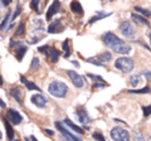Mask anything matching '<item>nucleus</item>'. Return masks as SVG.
Segmentation results:
<instances>
[{"label": "nucleus", "instance_id": "47", "mask_svg": "<svg viewBox=\"0 0 151 141\" xmlns=\"http://www.w3.org/2000/svg\"><path fill=\"white\" fill-rule=\"evenodd\" d=\"M25 141H29V139H26V137H25Z\"/></svg>", "mask_w": 151, "mask_h": 141}, {"label": "nucleus", "instance_id": "22", "mask_svg": "<svg viewBox=\"0 0 151 141\" xmlns=\"http://www.w3.org/2000/svg\"><path fill=\"white\" fill-rule=\"evenodd\" d=\"M111 14H106L103 12H101V10H97V15H94L93 18H91V20H89V24H93L94 21H98L101 19H103V18H107V16H110Z\"/></svg>", "mask_w": 151, "mask_h": 141}, {"label": "nucleus", "instance_id": "43", "mask_svg": "<svg viewBox=\"0 0 151 141\" xmlns=\"http://www.w3.org/2000/svg\"><path fill=\"white\" fill-rule=\"evenodd\" d=\"M72 63H73V64H74L76 67H79V63H78L77 60H72Z\"/></svg>", "mask_w": 151, "mask_h": 141}, {"label": "nucleus", "instance_id": "23", "mask_svg": "<svg viewBox=\"0 0 151 141\" xmlns=\"http://www.w3.org/2000/svg\"><path fill=\"white\" fill-rule=\"evenodd\" d=\"M140 82H141V73H136L130 77V84L132 87H137Z\"/></svg>", "mask_w": 151, "mask_h": 141}, {"label": "nucleus", "instance_id": "11", "mask_svg": "<svg viewBox=\"0 0 151 141\" xmlns=\"http://www.w3.org/2000/svg\"><path fill=\"white\" fill-rule=\"evenodd\" d=\"M131 19L135 21L136 24H138V25H146L147 28H150V23H149V20L146 19V16H144V15H141V14L132 13V14H131Z\"/></svg>", "mask_w": 151, "mask_h": 141}, {"label": "nucleus", "instance_id": "46", "mask_svg": "<svg viewBox=\"0 0 151 141\" xmlns=\"http://www.w3.org/2000/svg\"><path fill=\"white\" fill-rule=\"evenodd\" d=\"M149 40H150V46H151V32L149 33Z\"/></svg>", "mask_w": 151, "mask_h": 141}, {"label": "nucleus", "instance_id": "15", "mask_svg": "<svg viewBox=\"0 0 151 141\" xmlns=\"http://www.w3.org/2000/svg\"><path fill=\"white\" fill-rule=\"evenodd\" d=\"M3 121H4L5 130H7V137H8V141H13V140H14V130H13V126L10 125V121L8 120V118L3 117Z\"/></svg>", "mask_w": 151, "mask_h": 141}, {"label": "nucleus", "instance_id": "9", "mask_svg": "<svg viewBox=\"0 0 151 141\" xmlns=\"http://www.w3.org/2000/svg\"><path fill=\"white\" fill-rule=\"evenodd\" d=\"M7 118L13 123V125H19V123L23 121V117H21V115H20L16 110H14V108H9V110H8Z\"/></svg>", "mask_w": 151, "mask_h": 141}, {"label": "nucleus", "instance_id": "34", "mask_svg": "<svg viewBox=\"0 0 151 141\" xmlns=\"http://www.w3.org/2000/svg\"><path fill=\"white\" fill-rule=\"evenodd\" d=\"M30 67H32V69H34V68H35V69H38L39 67H40L39 59H38V58H33V59H32V66H30Z\"/></svg>", "mask_w": 151, "mask_h": 141}, {"label": "nucleus", "instance_id": "12", "mask_svg": "<svg viewBox=\"0 0 151 141\" xmlns=\"http://www.w3.org/2000/svg\"><path fill=\"white\" fill-rule=\"evenodd\" d=\"M64 27L62 24V21L60 20H54L53 23H50L49 27H48V33H50V34H53V33H60L63 32Z\"/></svg>", "mask_w": 151, "mask_h": 141}, {"label": "nucleus", "instance_id": "42", "mask_svg": "<svg viewBox=\"0 0 151 141\" xmlns=\"http://www.w3.org/2000/svg\"><path fill=\"white\" fill-rule=\"evenodd\" d=\"M0 107H3V108H5V107H7V103H5L1 98H0Z\"/></svg>", "mask_w": 151, "mask_h": 141}, {"label": "nucleus", "instance_id": "17", "mask_svg": "<svg viewBox=\"0 0 151 141\" xmlns=\"http://www.w3.org/2000/svg\"><path fill=\"white\" fill-rule=\"evenodd\" d=\"M26 50H28V48L25 46H23V44H19L18 48H15V57L19 62H21V59H23V57L26 53Z\"/></svg>", "mask_w": 151, "mask_h": 141}, {"label": "nucleus", "instance_id": "50", "mask_svg": "<svg viewBox=\"0 0 151 141\" xmlns=\"http://www.w3.org/2000/svg\"><path fill=\"white\" fill-rule=\"evenodd\" d=\"M0 5H3V4H1V3H0Z\"/></svg>", "mask_w": 151, "mask_h": 141}, {"label": "nucleus", "instance_id": "20", "mask_svg": "<svg viewBox=\"0 0 151 141\" xmlns=\"http://www.w3.org/2000/svg\"><path fill=\"white\" fill-rule=\"evenodd\" d=\"M64 123H66V125H68L72 130H74L77 134H81V135H82V134H85V130H83L82 127H79V126H77L76 123H73V122L69 120V118H64Z\"/></svg>", "mask_w": 151, "mask_h": 141}, {"label": "nucleus", "instance_id": "49", "mask_svg": "<svg viewBox=\"0 0 151 141\" xmlns=\"http://www.w3.org/2000/svg\"><path fill=\"white\" fill-rule=\"evenodd\" d=\"M108 1H115V0H108Z\"/></svg>", "mask_w": 151, "mask_h": 141}, {"label": "nucleus", "instance_id": "1", "mask_svg": "<svg viewBox=\"0 0 151 141\" xmlns=\"http://www.w3.org/2000/svg\"><path fill=\"white\" fill-rule=\"evenodd\" d=\"M102 40L108 48H111L113 52L118 53V54H125L126 55L131 52L130 44L126 43L125 40H122L121 38H118L116 34H113V33H111V32L103 33Z\"/></svg>", "mask_w": 151, "mask_h": 141}, {"label": "nucleus", "instance_id": "14", "mask_svg": "<svg viewBox=\"0 0 151 141\" xmlns=\"http://www.w3.org/2000/svg\"><path fill=\"white\" fill-rule=\"evenodd\" d=\"M59 8H60V1H59V0H54L53 4L49 7L48 12H47V20H50V19H52V16H53L55 13H58Z\"/></svg>", "mask_w": 151, "mask_h": 141}, {"label": "nucleus", "instance_id": "19", "mask_svg": "<svg viewBox=\"0 0 151 141\" xmlns=\"http://www.w3.org/2000/svg\"><path fill=\"white\" fill-rule=\"evenodd\" d=\"M20 81H21V83H23V84H25L26 88L29 89V91H33V89H35V91H40V89H39V87L37 86L35 83H33V82H30V81H28L24 76H20Z\"/></svg>", "mask_w": 151, "mask_h": 141}, {"label": "nucleus", "instance_id": "3", "mask_svg": "<svg viewBox=\"0 0 151 141\" xmlns=\"http://www.w3.org/2000/svg\"><path fill=\"white\" fill-rule=\"evenodd\" d=\"M133 67H135V62H133L132 58L130 57H120L115 60V68L118 69L124 73H128L133 69Z\"/></svg>", "mask_w": 151, "mask_h": 141}, {"label": "nucleus", "instance_id": "28", "mask_svg": "<svg viewBox=\"0 0 151 141\" xmlns=\"http://www.w3.org/2000/svg\"><path fill=\"white\" fill-rule=\"evenodd\" d=\"M30 8L32 10H34V12L39 13L40 10H39V0H32L30 1Z\"/></svg>", "mask_w": 151, "mask_h": 141}, {"label": "nucleus", "instance_id": "29", "mask_svg": "<svg viewBox=\"0 0 151 141\" xmlns=\"http://www.w3.org/2000/svg\"><path fill=\"white\" fill-rule=\"evenodd\" d=\"M132 134H133V140H135V141H146V140H145V137L140 134V131H136V130H135Z\"/></svg>", "mask_w": 151, "mask_h": 141}, {"label": "nucleus", "instance_id": "33", "mask_svg": "<svg viewBox=\"0 0 151 141\" xmlns=\"http://www.w3.org/2000/svg\"><path fill=\"white\" fill-rule=\"evenodd\" d=\"M142 111H144V116H145V117H149V116L151 115V105L144 106V107H142Z\"/></svg>", "mask_w": 151, "mask_h": 141}, {"label": "nucleus", "instance_id": "41", "mask_svg": "<svg viewBox=\"0 0 151 141\" xmlns=\"http://www.w3.org/2000/svg\"><path fill=\"white\" fill-rule=\"evenodd\" d=\"M142 74H144V76H146L147 78H151V72H149V71H144V72H142Z\"/></svg>", "mask_w": 151, "mask_h": 141}, {"label": "nucleus", "instance_id": "6", "mask_svg": "<svg viewBox=\"0 0 151 141\" xmlns=\"http://www.w3.org/2000/svg\"><path fill=\"white\" fill-rule=\"evenodd\" d=\"M120 33L125 38H133L135 37V28L131 24V21L128 20H124L122 23L120 24Z\"/></svg>", "mask_w": 151, "mask_h": 141}, {"label": "nucleus", "instance_id": "39", "mask_svg": "<svg viewBox=\"0 0 151 141\" xmlns=\"http://www.w3.org/2000/svg\"><path fill=\"white\" fill-rule=\"evenodd\" d=\"M43 131L46 132L47 135H49V136H53V135H54V131H52V130H49V128H44Z\"/></svg>", "mask_w": 151, "mask_h": 141}, {"label": "nucleus", "instance_id": "25", "mask_svg": "<svg viewBox=\"0 0 151 141\" xmlns=\"http://www.w3.org/2000/svg\"><path fill=\"white\" fill-rule=\"evenodd\" d=\"M133 10H136V13L141 14L144 16H146V18H149V16L151 15V12L149 9H145V8H141V7H135L133 8Z\"/></svg>", "mask_w": 151, "mask_h": 141}, {"label": "nucleus", "instance_id": "26", "mask_svg": "<svg viewBox=\"0 0 151 141\" xmlns=\"http://www.w3.org/2000/svg\"><path fill=\"white\" fill-rule=\"evenodd\" d=\"M62 48L64 50V57L68 58L71 55V50H69V39H66V40L62 43Z\"/></svg>", "mask_w": 151, "mask_h": 141}, {"label": "nucleus", "instance_id": "37", "mask_svg": "<svg viewBox=\"0 0 151 141\" xmlns=\"http://www.w3.org/2000/svg\"><path fill=\"white\" fill-rule=\"evenodd\" d=\"M136 42H137V43H140V44H141L142 47H145V48H146V50H149V52H151V47H149L146 43H144V42H142V39H138V40H136Z\"/></svg>", "mask_w": 151, "mask_h": 141}, {"label": "nucleus", "instance_id": "8", "mask_svg": "<svg viewBox=\"0 0 151 141\" xmlns=\"http://www.w3.org/2000/svg\"><path fill=\"white\" fill-rule=\"evenodd\" d=\"M67 74H68V77L71 78L72 83L74 84V86L77 88H82L83 86H85V81H83V77L79 76L76 71H67Z\"/></svg>", "mask_w": 151, "mask_h": 141}, {"label": "nucleus", "instance_id": "51", "mask_svg": "<svg viewBox=\"0 0 151 141\" xmlns=\"http://www.w3.org/2000/svg\"><path fill=\"white\" fill-rule=\"evenodd\" d=\"M15 141H19V140H15Z\"/></svg>", "mask_w": 151, "mask_h": 141}, {"label": "nucleus", "instance_id": "7", "mask_svg": "<svg viewBox=\"0 0 151 141\" xmlns=\"http://www.w3.org/2000/svg\"><path fill=\"white\" fill-rule=\"evenodd\" d=\"M55 125V127L58 128V131H60V134L63 135V136L66 137V141H82L81 139H78V137H76L73 134H71L68 130H67L66 127H63V125H62V122H59V121H57L54 123Z\"/></svg>", "mask_w": 151, "mask_h": 141}, {"label": "nucleus", "instance_id": "10", "mask_svg": "<svg viewBox=\"0 0 151 141\" xmlns=\"http://www.w3.org/2000/svg\"><path fill=\"white\" fill-rule=\"evenodd\" d=\"M32 102L34 103L37 107H39V108H43V107L47 106L48 100L44 97V96H42V94H33L32 96Z\"/></svg>", "mask_w": 151, "mask_h": 141}, {"label": "nucleus", "instance_id": "5", "mask_svg": "<svg viewBox=\"0 0 151 141\" xmlns=\"http://www.w3.org/2000/svg\"><path fill=\"white\" fill-rule=\"evenodd\" d=\"M38 50L40 53L43 54H46L47 55V58L52 62V63H55V62H58L59 59V55H60V52L59 50H57L55 48L53 47H49V46H42V47H39Z\"/></svg>", "mask_w": 151, "mask_h": 141}, {"label": "nucleus", "instance_id": "21", "mask_svg": "<svg viewBox=\"0 0 151 141\" xmlns=\"http://www.w3.org/2000/svg\"><path fill=\"white\" fill-rule=\"evenodd\" d=\"M111 59H112V54H111L110 52H103L97 57V60H99L101 63H107V62L111 60Z\"/></svg>", "mask_w": 151, "mask_h": 141}, {"label": "nucleus", "instance_id": "16", "mask_svg": "<svg viewBox=\"0 0 151 141\" xmlns=\"http://www.w3.org/2000/svg\"><path fill=\"white\" fill-rule=\"evenodd\" d=\"M9 93L10 96L18 102L19 105H23V101H21V91L19 88H16V87H13V88H10L9 89Z\"/></svg>", "mask_w": 151, "mask_h": 141}, {"label": "nucleus", "instance_id": "48", "mask_svg": "<svg viewBox=\"0 0 151 141\" xmlns=\"http://www.w3.org/2000/svg\"><path fill=\"white\" fill-rule=\"evenodd\" d=\"M0 139H1V132H0Z\"/></svg>", "mask_w": 151, "mask_h": 141}, {"label": "nucleus", "instance_id": "44", "mask_svg": "<svg viewBox=\"0 0 151 141\" xmlns=\"http://www.w3.org/2000/svg\"><path fill=\"white\" fill-rule=\"evenodd\" d=\"M3 84H4V82H3V77H1V76H0V87H1V86H3Z\"/></svg>", "mask_w": 151, "mask_h": 141}, {"label": "nucleus", "instance_id": "24", "mask_svg": "<svg viewBox=\"0 0 151 141\" xmlns=\"http://www.w3.org/2000/svg\"><path fill=\"white\" fill-rule=\"evenodd\" d=\"M128 93H136V94H146L151 92V88L149 86H145L144 88H140V89H128L127 91Z\"/></svg>", "mask_w": 151, "mask_h": 141}, {"label": "nucleus", "instance_id": "36", "mask_svg": "<svg viewBox=\"0 0 151 141\" xmlns=\"http://www.w3.org/2000/svg\"><path fill=\"white\" fill-rule=\"evenodd\" d=\"M21 13V7H20V4H18V8H16V12L14 13V15H13V20H15V18H16V16H18L19 14Z\"/></svg>", "mask_w": 151, "mask_h": 141}, {"label": "nucleus", "instance_id": "38", "mask_svg": "<svg viewBox=\"0 0 151 141\" xmlns=\"http://www.w3.org/2000/svg\"><path fill=\"white\" fill-rule=\"evenodd\" d=\"M105 87H106V84H105V83H101V84H99V83H94V84H93V89H98V88H105Z\"/></svg>", "mask_w": 151, "mask_h": 141}, {"label": "nucleus", "instance_id": "2", "mask_svg": "<svg viewBox=\"0 0 151 141\" xmlns=\"http://www.w3.org/2000/svg\"><path fill=\"white\" fill-rule=\"evenodd\" d=\"M48 92L57 98H63L68 93V86L60 81H53L48 86Z\"/></svg>", "mask_w": 151, "mask_h": 141}, {"label": "nucleus", "instance_id": "40", "mask_svg": "<svg viewBox=\"0 0 151 141\" xmlns=\"http://www.w3.org/2000/svg\"><path fill=\"white\" fill-rule=\"evenodd\" d=\"M10 3H12V0H1V4L4 5V7H8Z\"/></svg>", "mask_w": 151, "mask_h": 141}, {"label": "nucleus", "instance_id": "31", "mask_svg": "<svg viewBox=\"0 0 151 141\" xmlns=\"http://www.w3.org/2000/svg\"><path fill=\"white\" fill-rule=\"evenodd\" d=\"M93 139L96 140V141H106V139H105V136L102 134H101L99 131H96V132H93Z\"/></svg>", "mask_w": 151, "mask_h": 141}, {"label": "nucleus", "instance_id": "18", "mask_svg": "<svg viewBox=\"0 0 151 141\" xmlns=\"http://www.w3.org/2000/svg\"><path fill=\"white\" fill-rule=\"evenodd\" d=\"M71 10L74 14H77V15H82L83 14V8H82L81 3L77 1V0H73V1L71 3Z\"/></svg>", "mask_w": 151, "mask_h": 141}, {"label": "nucleus", "instance_id": "4", "mask_svg": "<svg viewBox=\"0 0 151 141\" xmlns=\"http://www.w3.org/2000/svg\"><path fill=\"white\" fill-rule=\"evenodd\" d=\"M111 137L113 141H131L130 140V134L126 128L121 127V126H116L111 130Z\"/></svg>", "mask_w": 151, "mask_h": 141}, {"label": "nucleus", "instance_id": "32", "mask_svg": "<svg viewBox=\"0 0 151 141\" xmlns=\"http://www.w3.org/2000/svg\"><path fill=\"white\" fill-rule=\"evenodd\" d=\"M89 78H92L93 81H96V82H101V83H105V81H103V78L101 77V76H97V74H92V73H88L87 74Z\"/></svg>", "mask_w": 151, "mask_h": 141}, {"label": "nucleus", "instance_id": "27", "mask_svg": "<svg viewBox=\"0 0 151 141\" xmlns=\"http://www.w3.org/2000/svg\"><path fill=\"white\" fill-rule=\"evenodd\" d=\"M25 33V29H24V23L21 21V23H19V25H18V28H16V32H15V35H23Z\"/></svg>", "mask_w": 151, "mask_h": 141}, {"label": "nucleus", "instance_id": "45", "mask_svg": "<svg viewBox=\"0 0 151 141\" xmlns=\"http://www.w3.org/2000/svg\"><path fill=\"white\" fill-rule=\"evenodd\" d=\"M30 140H32V141H38L35 136H30Z\"/></svg>", "mask_w": 151, "mask_h": 141}, {"label": "nucleus", "instance_id": "35", "mask_svg": "<svg viewBox=\"0 0 151 141\" xmlns=\"http://www.w3.org/2000/svg\"><path fill=\"white\" fill-rule=\"evenodd\" d=\"M86 62H88V63H92V64H96V66H98V67H103V64L101 63V62H96V59L88 58V59H86Z\"/></svg>", "mask_w": 151, "mask_h": 141}, {"label": "nucleus", "instance_id": "30", "mask_svg": "<svg viewBox=\"0 0 151 141\" xmlns=\"http://www.w3.org/2000/svg\"><path fill=\"white\" fill-rule=\"evenodd\" d=\"M9 18H10V12L7 13V15H5V18H4V20H3V23L0 24V30H3L4 28L8 25V23H9Z\"/></svg>", "mask_w": 151, "mask_h": 141}, {"label": "nucleus", "instance_id": "13", "mask_svg": "<svg viewBox=\"0 0 151 141\" xmlns=\"http://www.w3.org/2000/svg\"><path fill=\"white\" fill-rule=\"evenodd\" d=\"M76 115H77V117H78V120H79L82 123H88V122H91V118H89V116H88V114H87L86 108H83V107H79V108H77Z\"/></svg>", "mask_w": 151, "mask_h": 141}]
</instances>
